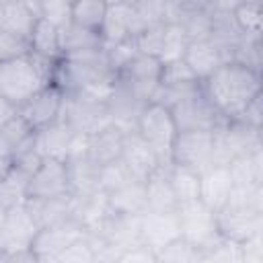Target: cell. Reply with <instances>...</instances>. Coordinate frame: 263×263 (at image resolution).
<instances>
[{"label":"cell","instance_id":"6da1fadb","mask_svg":"<svg viewBox=\"0 0 263 263\" xmlns=\"http://www.w3.org/2000/svg\"><path fill=\"white\" fill-rule=\"evenodd\" d=\"M201 84L203 97L226 121H236L261 95V72L240 62H226Z\"/></svg>","mask_w":263,"mask_h":263},{"label":"cell","instance_id":"7a4b0ae2","mask_svg":"<svg viewBox=\"0 0 263 263\" xmlns=\"http://www.w3.org/2000/svg\"><path fill=\"white\" fill-rule=\"evenodd\" d=\"M55 64L33 53L0 62V97L18 111L29 99L53 82Z\"/></svg>","mask_w":263,"mask_h":263},{"label":"cell","instance_id":"3957f363","mask_svg":"<svg viewBox=\"0 0 263 263\" xmlns=\"http://www.w3.org/2000/svg\"><path fill=\"white\" fill-rule=\"evenodd\" d=\"M136 132L152 146L160 160V166H171V148L179 134L171 109L158 103H148L138 115Z\"/></svg>","mask_w":263,"mask_h":263},{"label":"cell","instance_id":"277c9868","mask_svg":"<svg viewBox=\"0 0 263 263\" xmlns=\"http://www.w3.org/2000/svg\"><path fill=\"white\" fill-rule=\"evenodd\" d=\"M177 218H179L181 240L189 242L197 251L205 253L220 240L218 226H216V214L210 208H205L199 199L179 205Z\"/></svg>","mask_w":263,"mask_h":263},{"label":"cell","instance_id":"5b68a950","mask_svg":"<svg viewBox=\"0 0 263 263\" xmlns=\"http://www.w3.org/2000/svg\"><path fill=\"white\" fill-rule=\"evenodd\" d=\"M257 150H263L261 132L242 121H226L214 132V164L228 166L232 160Z\"/></svg>","mask_w":263,"mask_h":263},{"label":"cell","instance_id":"8992f818","mask_svg":"<svg viewBox=\"0 0 263 263\" xmlns=\"http://www.w3.org/2000/svg\"><path fill=\"white\" fill-rule=\"evenodd\" d=\"M216 226L220 238L245 245L263 234V212L242 203H226L220 212H216Z\"/></svg>","mask_w":263,"mask_h":263},{"label":"cell","instance_id":"52a82bcc","mask_svg":"<svg viewBox=\"0 0 263 263\" xmlns=\"http://www.w3.org/2000/svg\"><path fill=\"white\" fill-rule=\"evenodd\" d=\"M173 121L177 125V132H216L226 123L218 115V111L210 105V101L203 97L201 88L179 103L171 107Z\"/></svg>","mask_w":263,"mask_h":263},{"label":"cell","instance_id":"ba28073f","mask_svg":"<svg viewBox=\"0 0 263 263\" xmlns=\"http://www.w3.org/2000/svg\"><path fill=\"white\" fill-rule=\"evenodd\" d=\"M171 164L203 173L214 164V132H179L171 148Z\"/></svg>","mask_w":263,"mask_h":263},{"label":"cell","instance_id":"9c48e42d","mask_svg":"<svg viewBox=\"0 0 263 263\" xmlns=\"http://www.w3.org/2000/svg\"><path fill=\"white\" fill-rule=\"evenodd\" d=\"M160 76L162 64L152 55L138 53L121 72H117V82H121L142 105H148L160 84Z\"/></svg>","mask_w":263,"mask_h":263},{"label":"cell","instance_id":"30bf717a","mask_svg":"<svg viewBox=\"0 0 263 263\" xmlns=\"http://www.w3.org/2000/svg\"><path fill=\"white\" fill-rule=\"evenodd\" d=\"M37 232H39V226L35 224L25 203L6 210L2 218V228H0V257L31 249Z\"/></svg>","mask_w":263,"mask_h":263},{"label":"cell","instance_id":"8fae6325","mask_svg":"<svg viewBox=\"0 0 263 263\" xmlns=\"http://www.w3.org/2000/svg\"><path fill=\"white\" fill-rule=\"evenodd\" d=\"M60 119L66 121L74 132L86 134V136H92V134L105 129L107 125H113V119L107 111V105L88 103V101L76 99L72 95L64 97Z\"/></svg>","mask_w":263,"mask_h":263},{"label":"cell","instance_id":"7c38bea8","mask_svg":"<svg viewBox=\"0 0 263 263\" xmlns=\"http://www.w3.org/2000/svg\"><path fill=\"white\" fill-rule=\"evenodd\" d=\"M64 92L60 86H55L53 82L47 84L43 90H39L33 99H29L18 111L16 115L33 129H43L47 127L49 123L58 121L60 119V113H62V105H64Z\"/></svg>","mask_w":263,"mask_h":263},{"label":"cell","instance_id":"4fadbf2b","mask_svg":"<svg viewBox=\"0 0 263 263\" xmlns=\"http://www.w3.org/2000/svg\"><path fill=\"white\" fill-rule=\"evenodd\" d=\"M70 193L68 166L62 160L43 158L27 183V199H51Z\"/></svg>","mask_w":263,"mask_h":263},{"label":"cell","instance_id":"5bb4252c","mask_svg":"<svg viewBox=\"0 0 263 263\" xmlns=\"http://www.w3.org/2000/svg\"><path fill=\"white\" fill-rule=\"evenodd\" d=\"M181 238L177 212H144L140 216V245L152 253Z\"/></svg>","mask_w":263,"mask_h":263},{"label":"cell","instance_id":"9a60e30c","mask_svg":"<svg viewBox=\"0 0 263 263\" xmlns=\"http://www.w3.org/2000/svg\"><path fill=\"white\" fill-rule=\"evenodd\" d=\"M82 236H86V230L72 218V220H66V222H60V224H53V226H47V228H41L35 236V242H33V253L45 261V259H58L72 242L80 240Z\"/></svg>","mask_w":263,"mask_h":263},{"label":"cell","instance_id":"2e32d148","mask_svg":"<svg viewBox=\"0 0 263 263\" xmlns=\"http://www.w3.org/2000/svg\"><path fill=\"white\" fill-rule=\"evenodd\" d=\"M232 60V53L218 45L214 39H199V41H189L183 62L191 70V74L203 82L208 76H212L220 66Z\"/></svg>","mask_w":263,"mask_h":263},{"label":"cell","instance_id":"e0dca14e","mask_svg":"<svg viewBox=\"0 0 263 263\" xmlns=\"http://www.w3.org/2000/svg\"><path fill=\"white\" fill-rule=\"evenodd\" d=\"M78 132H74L66 121L58 119L53 123H49L43 129L35 132L33 138V150L41 156V158H51V160H68L70 154V146L72 140Z\"/></svg>","mask_w":263,"mask_h":263},{"label":"cell","instance_id":"ac0fdd59","mask_svg":"<svg viewBox=\"0 0 263 263\" xmlns=\"http://www.w3.org/2000/svg\"><path fill=\"white\" fill-rule=\"evenodd\" d=\"M121 160L125 162V166L132 171V175L138 181H146L156 168H160V160H158L156 152L136 129L127 132L123 138Z\"/></svg>","mask_w":263,"mask_h":263},{"label":"cell","instance_id":"d6986e66","mask_svg":"<svg viewBox=\"0 0 263 263\" xmlns=\"http://www.w3.org/2000/svg\"><path fill=\"white\" fill-rule=\"evenodd\" d=\"M232 187L234 183L230 171L224 164H212L210 168L199 173V201L214 214L228 203Z\"/></svg>","mask_w":263,"mask_h":263},{"label":"cell","instance_id":"ffe728a7","mask_svg":"<svg viewBox=\"0 0 263 263\" xmlns=\"http://www.w3.org/2000/svg\"><path fill=\"white\" fill-rule=\"evenodd\" d=\"M113 216L109 208L107 193L103 189L74 197V212L72 218L86 230V232H99L101 226Z\"/></svg>","mask_w":263,"mask_h":263},{"label":"cell","instance_id":"44dd1931","mask_svg":"<svg viewBox=\"0 0 263 263\" xmlns=\"http://www.w3.org/2000/svg\"><path fill=\"white\" fill-rule=\"evenodd\" d=\"M88 234H99L109 245H113L119 253L142 247L140 245V216H117V214H113L101 226L99 232H88Z\"/></svg>","mask_w":263,"mask_h":263},{"label":"cell","instance_id":"7402d4cb","mask_svg":"<svg viewBox=\"0 0 263 263\" xmlns=\"http://www.w3.org/2000/svg\"><path fill=\"white\" fill-rule=\"evenodd\" d=\"M103 47H113L132 37V2H107L105 21L101 27Z\"/></svg>","mask_w":263,"mask_h":263},{"label":"cell","instance_id":"603a6c76","mask_svg":"<svg viewBox=\"0 0 263 263\" xmlns=\"http://www.w3.org/2000/svg\"><path fill=\"white\" fill-rule=\"evenodd\" d=\"M27 210L31 212L35 224L41 228L72 220V212H74V195H60V197H51V199H27L25 201Z\"/></svg>","mask_w":263,"mask_h":263},{"label":"cell","instance_id":"cb8c5ba5","mask_svg":"<svg viewBox=\"0 0 263 263\" xmlns=\"http://www.w3.org/2000/svg\"><path fill=\"white\" fill-rule=\"evenodd\" d=\"M123 138H125V132L121 127H117L115 123L88 136V154H86L88 160L97 166H103L107 162L121 158Z\"/></svg>","mask_w":263,"mask_h":263},{"label":"cell","instance_id":"d4e9b609","mask_svg":"<svg viewBox=\"0 0 263 263\" xmlns=\"http://www.w3.org/2000/svg\"><path fill=\"white\" fill-rule=\"evenodd\" d=\"M146 212H177L179 201L175 197L171 179H168V166L156 168L146 181Z\"/></svg>","mask_w":263,"mask_h":263},{"label":"cell","instance_id":"484cf974","mask_svg":"<svg viewBox=\"0 0 263 263\" xmlns=\"http://www.w3.org/2000/svg\"><path fill=\"white\" fill-rule=\"evenodd\" d=\"M37 18H39L37 2L8 0V2H4V25H2V31L29 41Z\"/></svg>","mask_w":263,"mask_h":263},{"label":"cell","instance_id":"4316f807","mask_svg":"<svg viewBox=\"0 0 263 263\" xmlns=\"http://www.w3.org/2000/svg\"><path fill=\"white\" fill-rule=\"evenodd\" d=\"M33 138L35 132L18 115H14L0 127V158L12 160L21 152L33 148Z\"/></svg>","mask_w":263,"mask_h":263},{"label":"cell","instance_id":"83f0119b","mask_svg":"<svg viewBox=\"0 0 263 263\" xmlns=\"http://www.w3.org/2000/svg\"><path fill=\"white\" fill-rule=\"evenodd\" d=\"M109 208L117 216H142L146 212V187L144 181H134L107 193Z\"/></svg>","mask_w":263,"mask_h":263},{"label":"cell","instance_id":"f1b7e54d","mask_svg":"<svg viewBox=\"0 0 263 263\" xmlns=\"http://www.w3.org/2000/svg\"><path fill=\"white\" fill-rule=\"evenodd\" d=\"M29 49L33 55L49 60V62H60L62 60V49H60V29H55L51 23L37 18L31 37H29Z\"/></svg>","mask_w":263,"mask_h":263},{"label":"cell","instance_id":"f546056e","mask_svg":"<svg viewBox=\"0 0 263 263\" xmlns=\"http://www.w3.org/2000/svg\"><path fill=\"white\" fill-rule=\"evenodd\" d=\"M230 177L234 187L238 189H253L263 185V150L245 154L228 164Z\"/></svg>","mask_w":263,"mask_h":263},{"label":"cell","instance_id":"4dcf8cb0","mask_svg":"<svg viewBox=\"0 0 263 263\" xmlns=\"http://www.w3.org/2000/svg\"><path fill=\"white\" fill-rule=\"evenodd\" d=\"M68 166V181H70V193L74 197L99 191V166L92 164L88 158L66 162Z\"/></svg>","mask_w":263,"mask_h":263},{"label":"cell","instance_id":"1f68e13d","mask_svg":"<svg viewBox=\"0 0 263 263\" xmlns=\"http://www.w3.org/2000/svg\"><path fill=\"white\" fill-rule=\"evenodd\" d=\"M230 14L242 37L261 39V27H263V4L261 2H234Z\"/></svg>","mask_w":263,"mask_h":263},{"label":"cell","instance_id":"d6a6232c","mask_svg":"<svg viewBox=\"0 0 263 263\" xmlns=\"http://www.w3.org/2000/svg\"><path fill=\"white\" fill-rule=\"evenodd\" d=\"M168 179H171V185H173V191H175L179 205L199 199V173L185 168V166L171 164L168 166Z\"/></svg>","mask_w":263,"mask_h":263},{"label":"cell","instance_id":"836d02e7","mask_svg":"<svg viewBox=\"0 0 263 263\" xmlns=\"http://www.w3.org/2000/svg\"><path fill=\"white\" fill-rule=\"evenodd\" d=\"M101 35L88 29H82L74 23L66 25L64 29H60V49H62V58L66 53H74V51H82V49H92V47H101Z\"/></svg>","mask_w":263,"mask_h":263},{"label":"cell","instance_id":"e575fe53","mask_svg":"<svg viewBox=\"0 0 263 263\" xmlns=\"http://www.w3.org/2000/svg\"><path fill=\"white\" fill-rule=\"evenodd\" d=\"M189 45V39L183 31L181 25L177 23H164V33H162V47L158 53V62L162 66L181 62L185 55V49Z\"/></svg>","mask_w":263,"mask_h":263},{"label":"cell","instance_id":"d590c367","mask_svg":"<svg viewBox=\"0 0 263 263\" xmlns=\"http://www.w3.org/2000/svg\"><path fill=\"white\" fill-rule=\"evenodd\" d=\"M105 12H107V2L103 0H76L72 2V23L101 33L103 21H105Z\"/></svg>","mask_w":263,"mask_h":263},{"label":"cell","instance_id":"8d00e7d4","mask_svg":"<svg viewBox=\"0 0 263 263\" xmlns=\"http://www.w3.org/2000/svg\"><path fill=\"white\" fill-rule=\"evenodd\" d=\"M134 181H138V179L132 175V171L125 166V162L121 158L99 166V189H103L105 193H111V191L125 187Z\"/></svg>","mask_w":263,"mask_h":263},{"label":"cell","instance_id":"74e56055","mask_svg":"<svg viewBox=\"0 0 263 263\" xmlns=\"http://www.w3.org/2000/svg\"><path fill=\"white\" fill-rule=\"evenodd\" d=\"M37 14L39 18L51 23L55 29H64L72 23V2L64 0H43L37 2Z\"/></svg>","mask_w":263,"mask_h":263},{"label":"cell","instance_id":"f35d334b","mask_svg":"<svg viewBox=\"0 0 263 263\" xmlns=\"http://www.w3.org/2000/svg\"><path fill=\"white\" fill-rule=\"evenodd\" d=\"M201 257H203L201 251L179 238L156 253V263H199Z\"/></svg>","mask_w":263,"mask_h":263},{"label":"cell","instance_id":"ab89813d","mask_svg":"<svg viewBox=\"0 0 263 263\" xmlns=\"http://www.w3.org/2000/svg\"><path fill=\"white\" fill-rule=\"evenodd\" d=\"M162 33H164V23L162 25L148 27L140 35H136L134 37V43H136L138 53L152 55V58L158 60V53H160V47H162Z\"/></svg>","mask_w":263,"mask_h":263},{"label":"cell","instance_id":"60d3db41","mask_svg":"<svg viewBox=\"0 0 263 263\" xmlns=\"http://www.w3.org/2000/svg\"><path fill=\"white\" fill-rule=\"evenodd\" d=\"M199 80L191 74V70L185 66V62H175V64H166L162 66V76H160V84L164 86H187V84H197Z\"/></svg>","mask_w":263,"mask_h":263},{"label":"cell","instance_id":"b9f144b4","mask_svg":"<svg viewBox=\"0 0 263 263\" xmlns=\"http://www.w3.org/2000/svg\"><path fill=\"white\" fill-rule=\"evenodd\" d=\"M136 55H138V49H136L134 39H127V41L117 43V45H113V47H107V62H109V68H111L115 74L121 72Z\"/></svg>","mask_w":263,"mask_h":263},{"label":"cell","instance_id":"7bdbcfd3","mask_svg":"<svg viewBox=\"0 0 263 263\" xmlns=\"http://www.w3.org/2000/svg\"><path fill=\"white\" fill-rule=\"evenodd\" d=\"M60 263H95V251H92V245L88 240V234L82 236L80 240L72 242L60 257H58Z\"/></svg>","mask_w":263,"mask_h":263},{"label":"cell","instance_id":"ee69618b","mask_svg":"<svg viewBox=\"0 0 263 263\" xmlns=\"http://www.w3.org/2000/svg\"><path fill=\"white\" fill-rule=\"evenodd\" d=\"M25 53H31L29 41H25L21 37H14L6 31H0V62L12 60V58H18V55H25Z\"/></svg>","mask_w":263,"mask_h":263},{"label":"cell","instance_id":"f6af8a7d","mask_svg":"<svg viewBox=\"0 0 263 263\" xmlns=\"http://www.w3.org/2000/svg\"><path fill=\"white\" fill-rule=\"evenodd\" d=\"M263 95H259L245 111H242V115L236 119V121H242L245 125H249V127H253V129H259L261 132V121H263Z\"/></svg>","mask_w":263,"mask_h":263},{"label":"cell","instance_id":"bcb514c9","mask_svg":"<svg viewBox=\"0 0 263 263\" xmlns=\"http://www.w3.org/2000/svg\"><path fill=\"white\" fill-rule=\"evenodd\" d=\"M117 263H156V253H152L146 247H136V249L125 251L117 259Z\"/></svg>","mask_w":263,"mask_h":263},{"label":"cell","instance_id":"7dc6e473","mask_svg":"<svg viewBox=\"0 0 263 263\" xmlns=\"http://www.w3.org/2000/svg\"><path fill=\"white\" fill-rule=\"evenodd\" d=\"M0 263H41V261H39V257L33 253V249H27V251L2 255V257H0Z\"/></svg>","mask_w":263,"mask_h":263},{"label":"cell","instance_id":"c3c4849f","mask_svg":"<svg viewBox=\"0 0 263 263\" xmlns=\"http://www.w3.org/2000/svg\"><path fill=\"white\" fill-rule=\"evenodd\" d=\"M14 115H16V109H14L8 101H4V99L0 97V127H2L6 121H10Z\"/></svg>","mask_w":263,"mask_h":263},{"label":"cell","instance_id":"681fc988","mask_svg":"<svg viewBox=\"0 0 263 263\" xmlns=\"http://www.w3.org/2000/svg\"><path fill=\"white\" fill-rule=\"evenodd\" d=\"M10 168V160H4V158H0V177L6 173Z\"/></svg>","mask_w":263,"mask_h":263},{"label":"cell","instance_id":"f907efd6","mask_svg":"<svg viewBox=\"0 0 263 263\" xmlns=\"http://www.w3.org/2000/svg\"><path fill=\"white\" fill-rule=\"evenodd\" d=\"M2 25H4V0H0V31H2Z\"/></svg>","mask_w":263,"mask_h":263},{"label":"cell","instance_id":"816d5d0a","mask_svg":"<svg viewBox=\"0 0 263 263\" xmlns=\"http://www.w3.org/2000/svg\"><path fill=\"white\" fill-rule=\"evenodd\" d=\"M39 261H41V259H39ZM41 263H60V261H58V259H45V261H41Z\"/></svg>","mask_w":263,"mask_h":263},{"label":"cell","instance_id":"f5cc1de1","mask_svg":"<svg viewBox=\"0 0 263 263\" xmlns=\"http://www.w3.org/2000/svg\"><path fill=\"white\" fill-rule=\"evenodd\" d=\"M199 263H214V261H212V259H208V257H205V255H203V257H201V261H199Z\"/></svg>","mask_w":263,"mask_h":263},{"label":"cell","instance_id":"db71d44e","mask_svg":"<svg viewBox=\"0 0 263 263\" xmlns=\"http://www.w3.org/2000/svg\"><path fill=\"white\" fill-rule=\"evenodd\" d=\"M2 218H4V212L0 210V228H2Z\"/></svg>","mask_w":263,"mask_h":263}]
</instances>
